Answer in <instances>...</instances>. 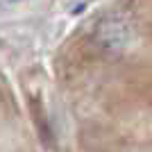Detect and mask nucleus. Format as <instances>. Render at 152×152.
Listing matches in <instances>:
<instances>
[{
	"mask_svg": "<svg viewBox=\"0 0 152 152\" xmlns=\"http://www.w3.org/2000/svg\"><path fill=\"white\" fill-rule=\"evenodd\" d=\"M129 39V30L123 20L118 18H104L95 27V43L104 55H118L127 45Z\"/></svg>",
	"mask_w": 152,
	"mask_h": 152,
	"instance_id": "nucleus-1",
	"label": "nucleus"
},
{
	"mask_svg": "<svg viewBox=\"0 0 152 152\" xmlns=\"http://www.w3.org/2000/svg\"><path fill=\"white\" fill-rule=\"evenodd\" d=\"M9 2H25V0H9Z\"/></svg>",
	"mask_w": 152,
	"mask_h": 152,
	"instance_id": "nucleus-2",
	"label": "nucleus"
}]
</instances>
